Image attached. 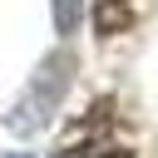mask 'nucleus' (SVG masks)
I'll return each mask as SVG.
<instances>
[{
    "instance_id": "nucleus-2",
    "label": "nucleus",
    "mask_w": 158,
    "mask_h": 158,
    "mask_svg": "<svg viewBox=\"0 0 158 158\" xmlns=\"http://www.w3.org/2000/svg\"><path fill=\"white\" fill-rule=\"evenodd\" d=\"M79 20H84V0H54V30L64 40L79 30Z\"/></svg>"
},
{
    "instance_id": "nucleus-3",
    "label": "nucleus",
    "mask_w": 158,
    "mask_h": 158,
    "mask_svg": "<svg viewBox=\"0 0 158 158\" xmlns=\"http://www.w3.org/2000/svg\"><path fill=\"white\" fill-rule=\"evenodd\" d=\"M59 158H128V153H123V148H109V153H104V148H94V153H89V148H69V153H59Z\"/></svg>"
},
{
    "instance_id": "nucleus-1",
    "label": "nucleus",
    "mask_w": 158,
    "mask_h": 158,
    "mask_svg": "<svg viewBox=\"0 0 158 158\" xmlns=\"http://www.w3.org/2000/svg\"><path fill=\"white\" fill-rule=\"evenodd\" d=\"M69 79H74V54H69V49H54L49 59H40V69L30 74L25 94H20L15 109L5 114L10 133H40V128L59 114V104H64V94H69Z\"/></svg>"
}]
</instances>
